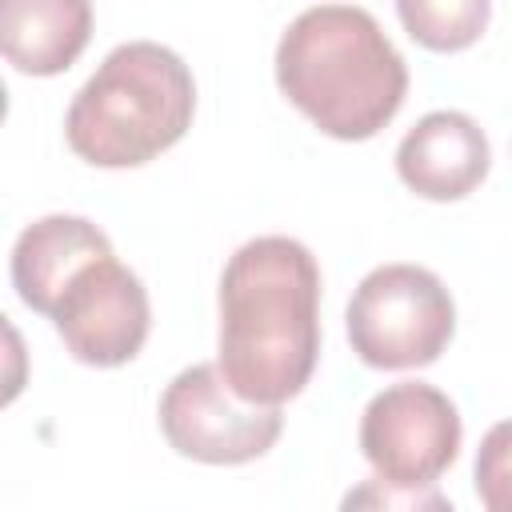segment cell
<instances>
[{
	"instance_id": "1",
	"label": "cell",
	"mask_w": 512,
	"mask_h": 512,
	"mask_svg": "<svg viewBox=\"0 0 512 512\" xmlns=\"http://www.w3.org/2000/svg\"><path fill=\"white\" fill-rule=\"evenodd\" d=\"M320 356V264L292 236H256L220 276V372L252 404L304 392Z\"/></svg>"
},
{
	"instance_id": "2",
	"label": "cell",
	"mask_w": 512,
	"mask_h": 512,
	"mask_svg": "<svg viewBox=\"0 0 512 512\" xmlns=\"http://www.w3.org/2000/svg\"><path fill=\"white\" fill-rule=\"evenodd\" d=\"M276 84L332 140H372L408 96V64L372 12L304 8L276 44Z\"/></svg>"
},
{
	"instance_id": "3",
	"label": "cell",
	"mask_w": 512,
	"mask_h": 512,
	"mask_svg": "<svg viewBox=\"0 0 512 512\" xmlns=\"http://www.w3.org/2000/svg\"><path fill=\"white\" fill-rule=\"evenodd\" d=\"M192 112L196 80L188 64L156 40H128L72 96L64 136L96 168H140L192 128Z\"/></svg>"
},
{
	"instance_id": "4",
	"label": "cell",
	"mask_w": 512,
	"mask_h": 512,
	"mask_svg": "<svg viewBox=\"0 0 512 512\" xmlns=\"http://www.w3.org/2000/svg\"><path fill=\"white\" fill-rule=\"evenodd\" d=\"M348 340L368 368H424L432 364L452 332L456 304L444 280L420 264L372 268L348 300Z\"/></svg>"
},
{
	"instance_id": "5",
	"label": "cell",
	"mask_w": 512,
	"mask_h": 512,
	"mask_svg": "<svg viewBox=\"0 0 512 512\" xmlns=\"http://www.w3.org/2000/svg\"><path fill=\"white\" fill-rule=\"evenodd\" d=\"M284 428L280 404H252L232 392L220 364H192L160 396L164 440L200 464H248L264 456Z\"/></svg>"
},
{
	"instance_id": "6",
	"label": "cell",
	"mask_w": 512,
	"mask_h": 512,
	"mask_svg": "<svg viewBox=\"0 0 512 512\" xmlns=\"http://www.w3.org/2000/svg\"><path fill=\"white\" fill-rule=\"evenodd\" d=\"M460 440L464 424L456 404L424 380L388 384L360 416V452L376 480L396 488H432L456 460Z\"/></svg>"
},
{
	"instance_id": "7",
	"label": "cell",
	"mask_w": 512,
	"mask_h": 512,
	"mask_svg": "<svg viewBox=\"0 0 512 512\" xmlns=\"http://www.w3.org/2000/svg\"><path fill=\"white\" fill-rule=\"evenodd\" d=\"M52 324L64 348L92 368L128 364L152 328V308L140 276L124 268L112 252L84 264L60 292Z\"/></svg>"
},
{
	"instance_id": "8",
	"label": "cell",
	"mask_w": 512,
	"mask_h": 512,
	"mask_svg": "<svg viewBox=\"0 0 512 512\" xmlns=\"http://www.w3.org/2000/svg\"><path fill=\"white\" fill-rule=\"evenodd\" d=\"M492 168V148L484 128L456 108L420 116L400 148L396 172L400 180L424 200H464Z\"/></svg>"
},
{
	"instance_id": "9",
	"label": "cell",
	"mask_w": 512,
	"mask_h": 512,
	"mask_svg": "<svg viewBox=\"0 0 512 512\" xmlns=\"http://www.w3.org/2000/svg\"><path fill=\"white\" fill-rule=\"evenodd\" d=\"M108 252H112V244L92 220L64 216V212L40 216L12 244V288L32 312L52 316L64 284L84 264H92L96 256H108Z\"/></svg>"
},
{
	"instance_id": "10",
	"label": "cell",
	"mask_w": 512,
	"mask_h": 512,
	"mask_svg": "<svg viewBox=\"0 0 512 512\" xmlns=\"http://www.w3.org/2000/svg\"><path fill=\"white\" fill-rule=\"evenodd\" d=\"M92 40V0H0V48L24 76H56Z\"/></svg>"
},
{
	"instance_id": "11",
	"label": "cell",
	"mask_w": 512,
	"mask_h": 512,
	"mask_svg": "<svg viewBox=\"0 0 512 512\" xmlns=\"http://www.w3.org/2000/svg\"><path fill=\"white\" fill-rule=\"evenodd\" d=\"M404 32L432 52L472 48L492 16V0H396Z\"/></svg>"
},
{
	"instance_id": "12",
	"label": "cell",
	"mask_w": 512,
	"mask_h": 512,
	"mask_svg": "<svg viewBox=\"0 0 512 512\" xmlns=\"http://www.w3.org/2000/svg\"><path fill=\"white\" fill-rule=\"evenodd\" d=\"M472 476L476 496L488 512H512V420H500L484 432Z\"/></svg>"
},
{
	"instance_id": "13",
	"label": "cell",
	"mask_w": 512,
	"mask_h": 512,
	"mask_svg": "<svg viewBox=\"0 0 512 512\" xmlns=\"http://www.w3.org/2000/svg\"><path fill=\"white\" fill-rule=\"evenodd\" d=\"M388 492H368V488H360V492H352L344 504L352 508V504H404V508H448V500L444 496H436L432 488H396V484H384Z\"/></svg>"
}]
</instances>
